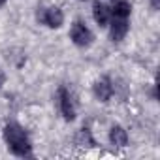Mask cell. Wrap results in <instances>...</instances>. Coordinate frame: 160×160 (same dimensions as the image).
<instances>
[{
    "mask_svg": "<svg viewBox=\"0 0 160 160\" xmlns=\"http://www.w3.org/2000/svg\"><path fill=\"white\" fill-rule=\"evenodd\" d=\"M4 141H6L8 149L15 156H28L30 154V149H32L30 139H28L27 132L19 124H15V122L6 124V128H4Z\"/></svg>",
    "mask_w": 160,
    "mask_h": 160,
    "instance_id": "1",
    "label": "cell"
},
{
    "mask_svg": "<svg viewBox=\"0 0 160 160\" xmlns=\"http://www.w3.org/2000/svg\"><path fill=\"white\" fill-rule=\"evenodd\" d=\"M36 17H38L40 23H43V25L49 27V28H60L62 23H64V15H62L60 8H57V6L40 8V12H38Z\"/></svg>",
    "mask_w": 160,
    "mask_h": 160,
    "instance_id": "2",
    "label": "cell"
},
{
    "mask_svg": "<svg viewBox=\"0 0 160 160\" xmlns=\"http://www.w3.org/2000/svg\"><path fill=\"white\" fill-rule=\"evenodd\" d=\"M70 38L77 47H87L92 43V32L89 30V27L81 21H75L70 28Z\"/></svg>",
    "mask_w": 160,
    "mask_h": 160,
    "instance_id": "3",
    "label": "cell"
},
{
    "mask_svg": "<svg viewBox=\"0 0 160 160\" xmlns=\"http://www.w3.org/2000/svg\"><path fill=\"white\" fill-rule=\"evenodd\" d=\"M57 98H58V109H60L62 117H64L66 121H73V119H75V102H73L72 92H70L66 87H60Z\"/></svg>",
    "mask_w": 160,
    "mask_h": 160,
    "instance_id": "4",
    "label": "cell"
},
{
    "mask_svg": "<svg viewBox=\"0 0 160 160\" xmlns=\"http://www.w3.org/2000/svg\"><path fill=\"white\" fill-rule=\"evenodd\" d=\"M92 91H94V96L100 102H108L113 96V85H111V81H109L108 77L98 79V81L94 83V87H92Z\"/></svg>",
    "mask_w": 160,
    "mask_h": 160,
    "instance_id": "5",
    "label": "cell"
},
{
    "mask_svg": "<svg viewBox=\"0 0 160 160\" xmlns=\"http://www.w3.org/2000/svg\"><path fill=\"white\" fill-rule=\"evenodd\" d=\"M126 34H128V21H126V19H117V17H113L111 28H109L111 40H113V42H122Z\"/></svg>",
    "mask_w": 160,
    "mask_h": 160,
    "instance_id": "6",
    "label": "cell"
},
{
    "mask_svg": "<svg viewBox=\"0 0 160 160\" xmlns=\"http://www.w3.org/2000/svg\"><path fill=\"white\" fill-rule=\"evenodd\" d=\"M92 15L98 27H108V23L111 21V10L104 4V2H96L92 8Z\"/></svg>",
    "mask_w": 160,
    "mask_h": 160,
    "instance_id": "7",
    "label": "cell"
},
{
    "mask_svg": "<svg viewBox=\"0 0 160 160\" xmlns=\"http://www.w3.org/2000/svg\"><path fill=\"white\" fill-rule=\"evenodd\" d=\"M109 141L115 145V147H126V143H128V134H126V130L122 128V126H113L111 130H109Z\"/></svg>",
    "mask_w": 160,
    "mask_h": 160,
    "instance_id": "8",
    "label": "cell"
},
{
    "mask_svg": "<svg viewBox=\"0 0 160 160\" xmlns=\"http://www.w3.org/2000/svg\"><path fill=\"white\" fill-rule=\"evenodd\" d=\"M111 10V17H117V19H126L128 15H130V4L126 2V0H117V2L113 4V8H109Z\"/></svg>",
    "mask_w": 160,
    "mask_h": 160,
    "instance_id": "9",
    "label": "cell"
},
{
    "mask_svg": "<svg viewBox=\"0 0 160 160\" xmlns=\"http://www.w3.org/2000/svg\"><path fill=\"white\" fill-rule=\"evenodd\" d=\"M75 145H79V147H94L96 145V141H94L89 128H81L75 134Z\"/></svg>",
    "mask_w": 160,
    "mask_h": 160,
    "instance_id": "10",
    "label": "cell"
},
{
    "mask_svg": "<svg viewBox=\"0 0 160 160\" xmlns=\"http://www.w3.org/2000/svg\"><path fill=\"white\" fill-rule=\"evenodd\" d=\"M4 83H6V73H4L2 70H0V89L4 87Z\"/></svg>",
    "mask_w": 160,
    "mask_h": 160,
    "instance_id": "11",
    "label": "cell"
},
{
    "mask_svg": "<svg viewBox=\"0 0 160 160\" xmlns=\"http://www.w3.org/2000/svg\"><path fill=\"white\" fill-rule=\"evenodd\" d=\"M2 4H6V0H0V6H2Z\"/></svg>",
    "mask_w": 160,
    "mask_h": 160,
    "instance_id": "12",
    "label": "cell"
}]
</instances>
